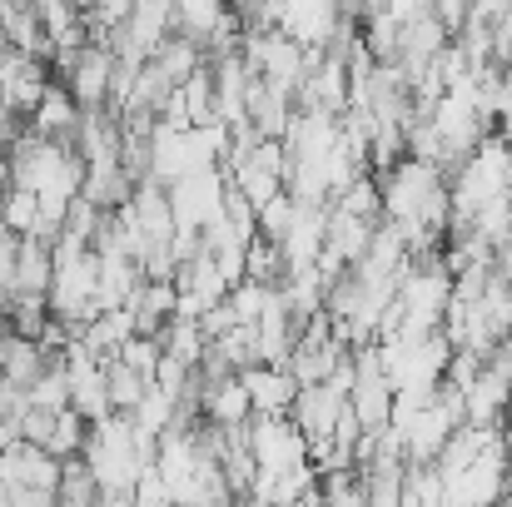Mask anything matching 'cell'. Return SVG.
Masks as SVG:
<instances>
[{"mask_svg": "<svg viewBox=\"0 0 512 507\" xmlns=\"http://www.w3.org/2000/svg\"><path fill=\"white\" fill-rule=\"evenodd\" d=\"M378 194H383V209L403 239L433 234L443 224V214L453 209V189L443 184L438 165H428V160H398Z\"/></svg>", "mask_w": 512, "mask_h": 507, "instance_id": "obj_1", "label": "cell"}, {"mask_svg": "<svg viewBox=\"0 0 512 507\" xmlns=\"http://www.w3.org/2000/svg\"><path fill=\"white\" fill-rule=\"evenodd\" d=\"M55 80L45 75V60L35 50H15V45H0V110H10L15 120H30L45 100Z\"/></svg>", "mask_w": 512, "mask_h": 507, "instance_id": "obj_2", "label": "cell"}, {"mask_svg": "<svg viewBox=\"0 0 512 507\" xmlns=\"http://www.w3.org/2000/svg\"><path fill=\"white\" fill-rule=\"evenodd\" d=\"M65 65V90L80 100V110H105L115 95V50L110 45H85L60 60Z\"/></svg>", "mask_w": 512, "mask_h": 507, "instance_id": "obj_3", "label": "cell"}, {"mask_svg": "<svg viewBox=\"0 0 512 507\" xmlns=\"http://www.w3.org/2000/svg\"><path fill=\"white\" fill-rule=\"evenodd\" d=\"M239 383L249 388V403H254V413H264V418H279V413H289L294 408V398H299V378L294 373H284L279 363H254V368H244L239 373Z\"/></svg>", "mask_w": 512, "mask_h": 507, "instance_id": "obj_4", "label": "cell"}, {"mask_svg": "<svg viewBox=\"0 0 512 507\" xmlns=\"http://www.w3.org/2000/svg\"><path fill=\"white\" fill-rule=\"evenodd\" d=\"M174 30L189 40H229V0H174Z\"/></svg>", "mask_w": 512, "mask_h": 507, "instance_id": "obj_5", "label": "cell"}, {"mask_svg": "<svg viewBox=\"0 0 512 507\" xmlns=\"http://www.w3.org/2000/svg\"><path fill=\"white\" fill-rule=\"evenodd\" d=\"M80 120H85L80 100L65 85H50L45 100H40V110L30 115V135H40V140H70L80 130Z\"/></svg>", "mask_w": 512, "mask_h": 507, "instance_id": "obj_6", "label": "cell"}, {"mask_svg": "<svg viewBox=\"0 0 512 507\" xmlns=\"http://www.w3.org/2000/svg\"><path fill=\"white\" fill-rule=\"evenodd\" d=\"M100 498H105V488H100L95 468H90L85 458H65V468H60V488H55V503L60 507H95Z\"/></svg>", "mask_w": 512, "mask_h": 507, "instance_id": "obj_7", "label": "cell"}, {"mask_svg": "<svg viewBox=\"0 0 512 507\" xmlns=\"http://www.w3.org/2000/svg\"><path fill=\"white\" fill-rule=\"evenodd\" d=\"M105 373H110V403H115V413H135V408L150 398V388H155V378L135 373V368L120 363V358H110Z\"/></svg>", "mask_w": 512, "mask_h": 507, "instance_id": "obj_8", "label": "cell"}, {"mask_svg": "<svg viewBox=\"0 0 512 507\" xmlns=\"http://www.w3.org/2000/svg\"><path fill=\"white\" fill-rule=\"evenodd\" d=\"M15 259H20V234L0 224V284H15Z\"/></svg>", "mask_w": 512, "mask_h": 507, "instance_id": "obj_9", "label": "cell"}, {"mask_svg": "<svg viewBox=\"0 0 512 507\" xmlns=\"http://www.w3.org/2000/svg\"><path fill=\"white\" fill-rule=\"evenodd\" d=\"M0 324H10V284H0Z\"/></svg>", "mask_w": 512, "mask_h": 507, "instance_id": "obj_10", "label": "cell"}, {"mask_svg": "<svg viewBox=\"0 0 512 507\" xmlns=\"http://www.w3.org/2000/svg\"><path fill=\"white\" fill-rule=\"evenodd\" d=\"M75 5H80V10H90V0H75Z\"/></svg>", "mask_w": 512, "mask_h": 507, "instance_id": "obj_11", "label": "cell"}]
</instances>
